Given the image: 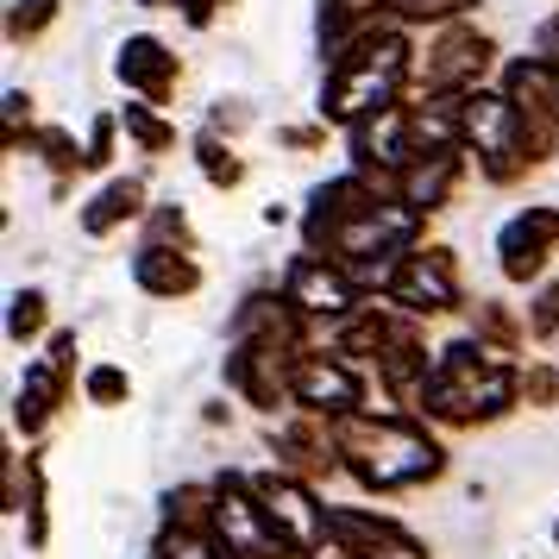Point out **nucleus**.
Masks as SVG:
<instances>
[{
	"label": "nucleus",
	"mask_w": 559,
	"mask_h": 559,
	"mask_svg": "<svg viewBox=\"0 0 559 559\" xmlns=\"http://www.w3.org/2000/svg\"><path fill=\"white\" fill-rule=\"evenodd\" d=\"M333 440H340V465H346L353 484L371 490V497H396V490L433 484L447 472V447H440L415 415H371V408H353V415H333Z\"/></svg>",
	"instance_id": "f257e3e1"
},
{
	"label": "nucleus",
	"mask_w": 559,
	"mask_h": 559,
	"mask_svg": "<svg viewBox=\"0 0 559 559\" xmlns=\"http://www.w3.org/2000/svg\"><path fill=\"white\" fill-rule=\"evenodd\" d=\"M515 403H522V365L515 358H497L478 340H453V346H440V358H433L421 415L440 421V428H490Z\"/></svg>",
	"instance_id": "f03ea898"
},
{
	"label": "nucleus",
	"mask_w": 559,
	"mask_h": 559,
	"mask_svg": "<svg viewBox=\"0 0 559 559\" xmlns=\"http://www.w3.org/2000/svg\"><path fill=\"white\" fill-rule=\"evenodd\" d=\"M408 82V38L396 26H378L371 38H358L353 51L333 57L328 88H321V114L340 120V127H358L383 107H396Z\"/></svg>",
	"instance_id": "7ed1b4c3"
},
{
	"label": "nucleus",
	"mask_w": 559,
	"mask_h": 559,
	"mask_svg": "<svg viewBox=\"0 0 559 559\" xmlns=\"http://www.w3.org/2000/svg\"><path fill=\"white\" fill-rule=\"evenodd\" d=\"M252 490H258V503H264V522L296 554H308V559L328 554V509L333 503L314 497V484L296 478V472H283V465H271V472H252Z\"/></svg>",
	"instance_id": "20e7f679"
},
{
	"label": "nucleus",
	"mask_w": 559,
	"mask_h": 559,
	"mask_svg": "<svg viewBox=\"0 0 559 559\" xmlns=\"http://www.w3.org/2000/svg\"><path fill=\"white\" fill-rule=\"evenodd\" d=\"M383 302H396L415 321H433V314H453L465 302V283H459V258L447 246H415V252L396 264V277L383 289Z\"/></svg>",
	"instance_id": "39448f33"
},
{
	"label": "nucleus",
	"mask_w": 559,
	"mask_h": 559,
	"mask_svg": "<svg viewBox=\"0 0 559 559\" xmlns=\"http://www.w3.org/2000/svg\"><path fill=\"white\" fill-rule=\"evenodd\" d=\"M70 390H76V333L63 328V333H51V353L26 365L20 396H13V428L26 440H38L57 421V408L70 403Z\"/></svg>",
	"instance_id": "423d86ee"
},
{
	"label": "nucleus",
	"mask_w": 559,
	"mask_h": 559,
	"mask_svg": "<svg viewBox=\"0 0 559 559\" xmlns=\"http://www.w3.org/2000/svg\"><path fill=\"white\" fill-rule=\"evenodd\" d=\"M328 547H340L346 559H428V540H415L396 515H378V509L358 503L328 509Z\"/></svg>",
	"instance_id": "0eeeda50"
},
{
	"label": "nucleus",
	"mask_w": 559,
	"mask_h": 559,
	"mask_svg": "<svg viewBox=\"0 0 559 559\" xmlns=\"http://www.w3.org/2000/svg\"><path fill=\"white\" fill-rule=\"evenodd\" d=\"M296 358H302V353H289V346H252V340H233V353H227V390L239 396V403L264 408V415L296 408V403H289Z\"/></svg>",
	"instance_id": "6e6552de"
},
{
	"label": "nucleus",
	"mask_w": 559,
	"mask_h": 559,
	"mask_svg": "<svg viewBox=\"0 0 559 559\" xmlns=\"http://www.w3.org/2000/svg\"><path fill=\"white\" fill-rule=\"evenodd\" d=\"M264 447H271V465H283V472H296V478H308V484L346 472V465H340L333 421L328 415H308V408H289V421L264 433Z\"/></svg>",
	"instance_id": "1a4fd4ad"
},
{
	"label": "nucleus",
	"mask_w": 559,
	"mask_h": 559,
	"mask_svg": "<svg viewBox=\"0 0 559 559\" xmlns=\"http://www.w3.org/2000/svg\"><path fill=\"white\" fill-rule=\"evenodd\" d=\"M390 195H378L371 182L358 177H333V182H321L314 195H308V214H302V239H308V252H333L340 246V233L346 227H358L371 207H383Z\"/></svg>",
	"instance_id": "9d476101"
},
{
	"label": "nucleus",
	"mask_w": 559,
	"mask_h": 559,
	"mask_svg": "<svg viewBox=\"0 0 559 559\" xmlns=\"http://www.w3.org/2000/svg\"><path fill=\"white\" fill-rule=\"evenodd\" d=\"M289 403L308 408V415H353V408H371L365 403V378H358L346 358L333 353H302L296 358V378H289Z\"/></svg>",
	"instance_id": "9b49d317"
},
{
	"label": "nucleus",
	"mask_w": 559,
	"mask_h": 559,
	"mask_svg": "<svg viewBox=\"0 0 559 559\" xmlns=\"http://www.w3.org/2000/svg\"><path fill=\"white\" fill-rule=\"evenodd\" d=\"M559 252V207H522L503 233H497V271L509 283H540Z\"/></svg>",
	"instance_id": "f8f14e48"
},
{
	"label": "nucleus",
	"mask_w": 559,
	"mask_h": 559,
	"mask_svg": "<svg viewBox=\"0 0 559 559\" xmlns=\"http://www.w3.org/2000/svg\"><path fill=\"white\" fill-rule=\"evenodd\" d=\"M283 296L302 308V314H314V321H340V314H353L365 296H358V283L333 264L328 252H302L289 271H283Z\"/></svg>",
	"instance_id": "ddd939ff"
},
{
	"label": "nucleus",
	"mask_w": 559,
	"mask_h": 559,
	"mask_svg": "<svg viewBox=\"0 0 559 559\" xmlns=\"http://www.w3.org/2000/svg\"><path fill=\"white\" fill-rule=\"evenodd\" d=\"M459 177H465V145H440V152H415L403 170V202L428 221L433 207L453 202Z\"/></svg>",
	"instance_id": "4468645a"
},
{
	"label": "nucleus",
	"mask_w": 559,
	"mask_h": 559,
	"mask_svg": "<svg viewBox=\"0 0 559 559\" xmlns=\"http://www.w3.org/2000/svg\"><path fill=\"white\" fill-rule=\"evenodd\" d=\"M132 283L157 296V302H182L202 289V264L182 252V246H139L132 252Z\"/></svg>",
	"instance_id": "2eb2a0df"
},
{
	"label": "nucleus",
	"mask_w": 559,
	"mask_h": 559,
	"mask_svg": "<svg viewBox=\"0 0 559 559\" xmlns=\"http://www.w3.org/2000/svg\"><path fill=\"white\" fill-rule=\"evenodd\" d=\"M114 70H120V82L139 102H152V107H164V95L177 88V51H164L157 38H127Z\"/></svg>",
	"instance_id": "dca6fc26"
},
{
	"label": "nucleus",
	"mask_w": 559,
	"mask_h": 559,
	"mask_svg": "<svg viewBox=\"0 0 559 559\" xmlns=\"http://www.w3.org/2000/svg\"><path fill=\"white\" fill-rule=\"evenodd\" d=\"M214 509H221V490L202 478L164 490V534H195V540H221L214 528Z\"/></svg>",
	"instance_id": "f3484780"
},
{
	"label": "nucleus",
	"mask_w": 559,
	"mask_h": 559,
	"mask_svg": "<svg viewBox=\"0 0 559 559\" xmlns=\"http://www.w3.org/2000/svg\"><path fill=\"white\" fill-rule=\"evenodd\" d=\"M139 214H145V182L114 177L95 202L82 207V233H88V239H107L114 227H127V221H139Z\"/></svg>",
	"instance_id": "a211bd4d"
},
{
	"label": "nucleus",
	"mask_w": 559,
	"mask_h": 559,
	"mask_svg": "<svg viewBox=\"0 0 559 559\" xmlns=\"http://www.w3.org/2000/svg\"><path fill=\"white\" fill-rule=\"evenodd\" d=\"M472 340L490 346L497 358H515L522 346H528V321H522L509 302H472ZM515 365H522V358H515Z\"/></svg>",
	"instance_id": "6ab92c4d"
},
{
	"label": "nucleus",
	"mask_w": 559,
	"mask_h": 559,
	"mask_svg": "<svg viewBox=\"0 0 559 559\" xmlns=\"http://www.w3.org/2000/svg\"><path fill=\"white\" fill-rule=\"evenodd\" d=\"M120 127H127V139L139 145V152H152V157H164V152H177V132L164 127L152 114V102H127V114H120Z\"/></svg>",
	"instance_id": "aec40b11"
},
{
	"label": "nucleus",
	"mask_w": 559,
	"mask_h": 559,
	"mask_svg": "<svg viewBox=\"0 0 559 559\" xmlns=\"http://www.w3.org/2000/svg\"><path fill=\"white\" fill-rule=\"evenodd\" d=\"M45 321H51V302H45V289H20V296H13V308H7V340L32 346V340L45 333Z\"/></svg>",
	"instance_id": "412c9836"
},
{
	"label": "nucleus",
	"mask_w": 559,
	"mask_h": 559,
	"mask_svg": "<svg viewBox=\"0 0 559 559\" xmlns=\"http://www.w3.org/2000/svg\"><path fill=\"white\" fill-rule=\"evenodd\" d=\"M195 164H202V177L214 182V189H233V182L246 177V164H239V157L214 139V132H202V139H195Z\"/></svg>",
	"instance_id": "4be33fe9"
},
{
	"label": "nucleus",
	"mask_w": 559,
	"mask_h": 559,
	"mask_svg": "<svg viewBox=\"0 0 559 559\" xmlns=\"http://www.w3.org/2000/svg\"><path fill=\"white\" fill-rule=\"evenodd\" d=\"M82 396H88L95 408H120L132 396V378L120 371V365H95V371L82 378Z\"/></svg>",
	"instance_id": "5701e85b"
},
{
	"label": "nucleus",
	"mask_w": 559,
	"mask_h": 559,
	"mask_svg": "<svg viewBox=\"0 0 559 559\" xmlns=\"http://www.w3.org/2000/svg\"><path fill=\"white\" fill-rule=\"evenodd\" d=\"M145 246H195V233H189V214L182 207H152L145 214Z\"/></svg>",
	"instance_id": "b1692460"
},
{
	"label": "nucleus",
	"mask_w": 559,
	"mask_h": 559,
	"mask_svg": "<svg viewBox=\"0 0 559 559\" xmlns=\"http://www.w3.org/2000/svg\"><path fill=\"white\" fill-rule=\"evenodd\" d=\"M522 403L559 408V365H547V358H528L522 365Z\"/></svg>",
	"instance_id": "393cba45"
},
{
	"label": "nucleus",
	"mask_w": 559,
	"mask_h": 559,
	"mask_svg": "<svg viewBox=\"0 0 559 559\" xmlns=\"http://www.w3.org/2000/svg\"><path fill=\"white\" fill-rule=\"evenodd\" d=\"M51 20H57V0H13V13H7V38H38Z\"/></svg>",
	"instance_id": "a878e982"
},
{
	"label": "nucleus",
	"mask_w": 559,
	"mask_h": 559,
	"mask_svg": "<svg viewBox=\"0 0 559 559\" xmlns=\"http://www.w3.org/2000/svg\"><path fill=\"white\" fill-rule=\"evenodd\" d=\"M528 340H559V283H540L528 302Z\"/></svg>",
	"instance_id": "bb28decb"
},
{
	"label": "nucleus",
	"mask_w": 559,
	"mask_h": 559,
	"mask_svg": "<svg viewBox=\"0 0 559 559\" xmlns=\"http://www.w3.org/2000/svg\"><path fill=\"white\" fill-rule=\"evenodd\" d=\"M157 559H233L221 540H195V534H157Z\"/></svg>",
	"instance_id": "cd10ccee"
},
{
	"label": "nucleus",
	"mask_w": 559,
	"mask_h": 559,
	"mask_svg": "<svg viewBox=\"0 0 559 559\" xmlns=\"http://www.w3.org/2000/svg\"><path fill=\"white\" fill-rule=\"evenodd\" d=\"M378 7H390L396 20H453L472 0H378Z\"/></svg>",
	"instance_id": "c85d7f7f"
},
{
	"label": "nucleus",
	"mask_w": 559,
	"mask_h": 559,
	"mask_svg": "<svg viewBox=\"0 0 559 559\" xmlns=\"http://www.w3.org/2000/svg\"><path fill=\"white\" fill-rule=\"evenodd\" d=\"M38 145H45V164L57 170V189L70 182V170H76V164H88V157H76V139H70V132H45Z\"/></svg>",
	"instance_id": "c756f323"
},
{
	"label": "nucleus",
	"mask_w": 559,
	"mask_h": 559,
	"mask_svg": "<svg viewBox=\"0 0 559 559\" xmlns=\"http://www.w3.org/2000/svg\"><path fill=\"white\" fill-rule=\"evenodd\" d=\"M114 127H120V120H107V114L95 120V132H88V152H82V157H88V170H102L107 157H114Z\"/></svg>",
	"instance_id": "7c9ffc66"
},
{
	"label": "nucleus",
	"mask_w": 559,
	"mask_h": 559,
	"mask_svg": "<svg viewBox=\"0 0 559 559\" xmlns=\"http://www.w3.org/2000/svg\"><path fill=\"white\" fill-rule=\"evenodd\" d=\"M321 559H346V554H340V547H328V554H321Z\"/></svg>",
	"instance_id": "2f4dec72"
},
{
	"label": "nucleus",
	"mask_w": 559,
	"mask_h": 559,
	"mask_svg": "<svg viewBox=\"0 0 559 559\" xmlns=\"http://www.w3.org/2000/svg\"><path fill=\"white\" fill-rule=\"evenodd\" d=\"M554 547H559V522H554Z\"/></svg>",
	"instance_id": "473e14b6"
}]
</instances>
